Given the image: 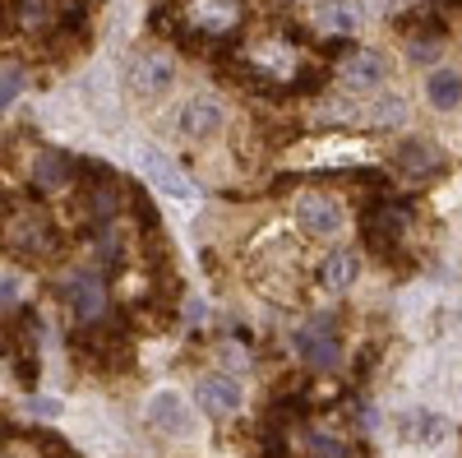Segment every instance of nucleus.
I'll list each match as a JSON object with an SVG mask.
<instances>
[{
    "instance_id": "nucleus-18",
    "label": "nucleus",
    "mask_w": 462,
    "mask_h": 458,
    "mask_svg": "<svg viewBox=\"0 0 462 458\" xmlns=\"http://www.w3.org/2000/svg\"><path fill=\"white\" fill-rule=\"evenodd\" d=\"M356 19H361V14L346 10V0H333V5H324V28H342V33H346V28H356Z\"/></svg>"
},
{
    "instance_id": "nucleus-17",
    "label": "nucleus",
    "mask_w": 462,
    "mask_h": 458,
    "mask_svg": "<svg viewBox=\"0 0 462 458\" xmlns=\"http://www.w3.org/2000/svg\"><path fill=\"white\" fill-rule=\"evenodd\" d=\"M23 84H28L23 65H19V61H0V111H5V107L23 93Z\"/></svg>"
},
{
    "instance_id": "nucleus-10",
    "label": "nucleus",
    "mask_w": 462,
    "mask_h": 458,
    "mask_svg": "<svg viewBox=\"0 0 462 458\" xmlns=\"http://www.w3.org/2000/svg\"><path fill=\"white\" fill-rule=\"evenodd\" d=\"M407 232V209H379L365 218V237H370V250L379 255H393V241Z\"/></svg>"
},
{
    "instance_id": "nucleus-12",
    "label": "nucleus",
    "mask_w": 462,
    "mask_h": 458,
    "mask_svg": "<svg viewBox=\"0 0 462 458\" xmlns=\"http://www.w3.org/2000/svg\"><path fill=\"white\" fill-rule=\"evenodd\" d=\"M398 167H402L407 176H435V172L444 167V153H439L430 139H407V144L398 148Z\"/></svg>"
},
{
    "instance_id": "nucleus-11",
    "label": "nucleus",
    "mask_w": 462,
    "mask_h": 458,
    "mask_svg": "<svg viewBox=\"0 0 462 458\" xmlns=\"http://www.w3.org/2000/svg\"><path fill=\"white\" fill-rule=\"evenodd\" d=\"M342 84L356 89V93L379 89L383 84V56L379 51H352V56L342 61Z\"/></svg>"
},
{
    "instance_id": "nucleus-13",
    "label": "nucleus",
    "mask_w": 462,
    "mask_h": 458,
    "mask_svg": "<svg viewBox=\"0 0 462 458\" xmlns=\"http://www.w3.org/2000/svg\"><path fill=\"white\" fill-rule=\"evenodd\" d=\"M32 181H37V190H65L74 181V163L65 153L47 148V153H37V163H32Z\"/></svg>"
},
{
    "instance_id": "nucleus-1",
    "label": "nucleus",
    "mask_w": 462,
    "mask_h": 458,
    "mask_svg": "<svg viewBox=\"0 0 462 458\" xmlns=\"http://www.w3.org/2000/svg\"><path fill=\"white\" fill-rule=\"evenodd\" d=\"M296 352H300L305 366L333 370L337 357H342V348H337V324H333L328 315H319V320H310V324H300V329H296Z\"/></svg>"
},
{
    "instance_id": "nucleus-5",
    "label": "nucleus",
    "mask_w": 462,
    "mask_h": 458,
    "mask_svg": "<svg viewBox=\"0 0 462 458\" xmlns=\"http://www.w3.org/2000/svg\"><path fill=\"white\" fill-rule=\"evenodd\" d=\"M148 422L158 426L162 435H189V407H185V398L176 394V389H162V394H152L148 398Z\"/></svg>"
},
{
    "instance_id": "nucleus-14",
    "label": "nucleus",
    "mask_w": 462,
    "mask_h": 458,
    "mask_svg": "<svg viewBox=\"0 0 462 458\" xmlns=\"http://www.w3.org/2000/svg\"><path fill=\"white\" fill-rule=\"evenodd\" d=\"M426 98H430V107H439V111L457 107V102H462V74H453V70H435L430 79H426Z\"/></svg>"
},
{
    "instance_id": "nucleus-15",
    "label": "nucleus",
    "mask_w": 462,
    "mask_h": 458,
    "mask_svg": "<svg viewBox=\"0 0 462 458\" xmlns=\"http://www.w3.org/2000/svg\"><path fill=\"white\" fill-rule=\"evenodd\" d=\"M439 435H444V422H439L435 412H420V407H416V412L402 416V440H407V444H435Z\"/></svg>"
},
{
    "instance_id": "nucleus-8",
    "label": "nucleus",
    "mask_w": 462,
    "mask_h": 458,
    "mask_svg": "<svg viewBox=\"0 0 462 458\" xmlns=\"http://www.w3.org/2000/svg\"><path fill=\"white\" fill-rule=\"evenodd\" d=\"M65 301H69V311L88 324V320H97V315H102L106 292H102V283H97L93 274H79V278H69V283H65Z\"/></svg>"
},
{
    "instance_id": "nucleus-2",
    "label": "nucleus",
    "mask_w": 462,
    "mask_h": 458,
    "mask_svg": "<svg viewBox=\"0 0 462 458\" xmlns=\"http://www.w3.org/2000/svg\"><path fill=\"white\" fill-rule=\"evenodd\" d=\"M171 79H176V70H171V61L158 56V51H143V56H134V65H130V89H134L139 98H162V93L171 89Z\"/></svg>"
},
{
    "instance_id": "nucleus-22",
    "label": "nucleus",
    "mask_w": 462,
    "mask_h": 458,
    "mask_svg": "<svg viewBox=\"0 0 462 458\" xmlns=\"http://www.w3.org/2000/svg\"><path fill=\"white\" fill-rule=\"evenodd\" d=\"M439 56V42H435V37H420V42L411 47V61H435Z\"/></svg>"
},
{
    "instance_id": "nucleus-21",
    "label": "nucleus",
    "mask_w": 462,
    "mask_h": 458,
    "mask_svg": "<svg viewBox=\"0 0 462 458\" xmlns=\"http://www.w3.org/2000/svg\"><path fill=\"white\" fill-rule=\"evenodd\" d=\"M14 301H19V278L14 274H0V311H10Z\"/></svg>"
},
{
    "instance_id": "nucleus-6",
    "label": "nucleus",
    "mask_w": 462,
    "mask_h": 458,
    "mask_svg": "<svg viewBox=\"0 0 462 458\" xmlns=\"http://www.w3.org/2000/svg\"><path fill=\"white\" fill-rule=\"evenodd\" d=\"M139 167H143V176L152 181V190H162V195H171V200H189V195H195V185H189V181L180 176V167H171L162 153L143 148V153H139Z\"/></svg>"
},
{
    "instance_id": "nucleus-20",
    "label": "nucleus",
    "mask_w": 462,
    "mask_h": 458,
    "mask_svg": "<svg viewBox=\"0 0 462 458\" xmlns=\"http://www.w3.org/2000/svg\"><path fill=\"white\" fill-rule=\"evenodd\" d=\"M370 121L374 126H398L402 121V102L398 98H383L379 107H370Z\"/></svg>"
},
{
    "instance_id": "nucleus-4",
    "label": "nucleus",
    "mask_w": 462,
    "mask_h": 458,
    "mask_svg": "<svg viewBox=\"0 0 462 458\" xmlns=\"http://www.w3.org/2000/svg\"><path fill=\"white\" fill-rule=\"evenodd\" d=\"M5 246L14 255H42L51 250V222L47 218H37V213H23L5 227Z\"/></svg>"
},
{
    "instance_id": "nucleus-9",
    "label": "nucleus",
    "mask_w": 462,
    "mask_h": 458,
    "mask_svg": "<svg viewBox=\"0 0 462 458\" xmlns=\"http://www.w3.org/2000/svg\"><path fill=\"white\" fill-rule=\"evenodd\" d=\"M199 407L213 412V416H231L241 407V385L231 375H208L199 379Z\"/></svg>"
},
{
    "instance_id": "nucleus-19",
    "label": "nucleus",
    "mask_w": 462,
    "mask_h": 458,
    "mask_svg": "<svg viewBox=\"0 0 462 458\" xmlns=\"http://www.w3.org/2000/svg\"><path fill=\"white\" fill-rule=\"evenodd\" d=\"M310 458H352V453H346V444L333 440V435H310Z\"/></svg>"
},
{
    "instance_id": "nucleus-7",
    "label": "nucleus",
    "mask_w": 462,
    "mask_h": 458,
    "mask_svg": "<svg viewBox=\"0 0 462 458\" xmlns=\"http://www.w3.org/2000/svg\"><path fill=\"white\" fill-rule=\"evenodd\" d=\"M296 218H300L305 232H315V237H333L337 227H342V209L333 200H324V195H305L296 204Z\"/></svg>"
},
{
    "instance_id": "nucleus-16",
    "label": "nucleus",
    "mask_w": 462,
    "mask_h": 458,
    "mask_svg": "<svg viewBox=\"0 0 462 458\" xmlns=\"http://www.w3.org/2000/svg\"><path fill=\"white\" fill-rule=\"evenodd\" d=\"M324 283H328L333 292L352 287V283H356V255H346V250L328 255V259H324Z\"/></svg>"
},
{
    "instance_id": "nucleus-3",
    "label": "nucleus",
    "mask_w": 462,
    "mask_h": 458,
    "mask_svg": "<svg viewBox=\"0 0 462 458\" xmlns=\"http://www.w3.org/2000/svg\"><path fill=\"white\" fill-rule=\"evenodd\" d=\"M226 121V107L217 98H189L180 111V135L185 139H213Z\"/></svg>"
}]
</instances>
